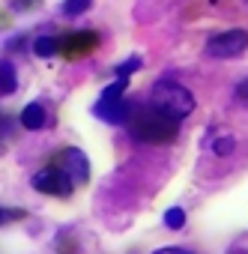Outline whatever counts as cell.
Listing matches in <instances>:
<instances>
[{
  "instance_id": "19",
  "label": "cell",
  "mask_w": 248,
  "mask_h": 254,
  "mask_svg": "<svg viewBox=\"0 0 248 254\" xmlns=\"http://www.w3.org/2000/svg\"><path fill=\"white\" fill-rule=\"evenodd\" d=\"M153 254H191V251H186V248H177V245H168V248H159V251H153Z\"/></svg>"
},
{
  "instance_id": "3",
  "label": "cell",
  "mask_w": 248,
  "mask_h": 254,
  "mask_svg": "<svg viewBox=\"0 0 248 254\" xmlns=\"http://www.w3.org/2000/svg\"><path fill=\"white\" fill-rule=\"evenodd\" d=\"M245 48H248V30L233 27V30L209 36V42L203 45V54L209 60H230V57H239Z\"/></svg>"
},
{
  "instance_id": "5",
  "label": "cell",
  "mask_w": 248,
  "mask_h": 254,
  "mask_svg": "<svg viewBox=\"0 0 248 254\" xmlns=\"http://www.w3.org/2000/svg\"><path fill=\"white\" fill-rule=\"evenodd\" d=\"M54 168H60L75 186H81V183H87V177H90V162H87V156L78 150V147H69V150H60L57 156H54V162H51Z\"/></svg>"
},
{
  "instance_id": "17",
  "label": "cell",
  "mask_w": 248,
  "mask_h": 254,
  "mask_svg": "<svg viewBox=\"0 0 248 254\" xmlns=\"http://www.w3.org/2000/svg\"><path fill=\"white\" fill-rule=\"evenodd\" d=\"M18 12H30V6H39V0H15L12 3Z\"/></svg>"
},
{
  "instance_id": "8",
  "label": "cell",
  "mask_w": 248,
  "mask_h": 254,
  "mask_svg": "<svg viewBox=\"0 0 248 254\" xmlns=\"http://www.w3.org/2000/svg\"><path fill=\"white\" fill-rule=\"evenodd\" d=\"M21 126H24V129H30V132L45 129V105L42 102H30L21 111Z\"/></svg>"
},
{
  "instance_id": "13",
  "label": "cell",
  "mask_w": 248,
  "mask_h": 254,
  "mask_svg": "<svg viewBox=\"0 0 248 254\" xmlns=\"http://www.w3.org/2000/svg\"><path fill=\"white\" fill-rule=\"evenodd\" d=\"M165 224H168L171 230H180V227L186 224V212H183L180 206H171V209L165 212Z\"/></svg>"
},
{
  "instance_id": "18",
  "label": "cell",
  "mask_w": 248,
  "mask_h": 254,
  "mask_svg": "<svg viewBox=\"0 0 248 254\" xmlns=\"http://www.w3.org/2000/svg\"><path fill=\"white\" fill-rule=\"evenodd\" d=\"M236 99H242V102H248V78L236 84Z\"/></svg>"
},
{
  "instance_id": "1",
  "label": "cell",
  "mask_w": 248,
  "mask_h": 254,
  "mask_svg": "<svg viewBox=\"0 0 248 254\" xmlns=\"http://www.w3.org/2000/svg\"><path fill=\"white\" fill-rule=\"evenodd\" d=\"M129 135L141 144H171L180 135V120H174V117H168V114H162L150 105V108L132 114Z\"/></svg>"
},
{
  "instance_id": "20",
  "label": "cell",
  "mask_w": 248,
  "mask_h": 254,
  "mask_svg": "<svg viewBox=\"0 0 248 254\" xmlns=\"http://www.w3.org/2000/svg\"><path fill=\"white\" fill-rule=\"evenodd\" d=\"M3 218H6V212H3V209H0V224H3Z\"/></svg>"
},
{
  "instance_id": "11",
  "label": "cell",
  "mask_w": 248,
  "mask_h": 254,
  "mask_svg": "<svg viewBox=\"0 0 248 254\" xmlns=\"http://www.w3.org/2000/svg\"><path fill=\"white\" fill-rule=\"evenodd\" d=\"M93 6V0H63V15H84Z\"/></svg>"
},
{
  "instance_id": "10",
  "label": "cell",
  "mask_w": 248,
  "mask_h": 254,
  "mask_svg": "<svg viewBox=\"0 0 248 254\" xmlns=\"http://www.w3.org/2000/svg\"><path fill=\"white\" fill-rule=\"evenodd\" d=\"M33 54H36V57H42V60H48V57L60 54V39H57V36H39V39L33 42Z\"/></svg>"
},
{
  "instance_id": "12",
  "label": "cell",
  "mask_w": 248,
  "mask_h": 254,
  "mask_svg": "<svg viewBox=\"0 0 248 254\" xmlns=\"http://www.w3.org/2000/svg\"><path fill=\"white\" fill-rule=\"evenodd\" d=\"M126 87H129V78H117L114 84H108L102 90V99H120L123 93H126Z\"/></svg>"
},
{
  "instance_id": "9",
  "label": "cell",
  "mask_w": 248,
  "mask_h": 254,
  "mask_svg": "<svg viewBox=\"0 0 248 254\" xmlns=\"http://www.w3.org/2000/svg\"><path fill=\"white\" fill-rule=\"evenodd\" d=\"M18 87V75H15V66L9 60H0V96H9L15 93Z\"/></svg>"
},
{
  "instance_id": "6",
  "label": "cell",
  "mask_w": 248,
  "mask_h": 254,
  "mask_svg": "<svg viewBox=\"0 0 248 254\" xmlns=\"http://www.w3.org/2000/svg\"><path fill=\"white\" fill-rule=\"evenodd\" d=\"M33 189L42 191V194H54V197H69L75 191V183L60 171V168H42L36 177H33Z\"/></svg>"
},
{
  "instance_id": "7",
  "label": "cell",
  "mask_w": 248,
  "mask_h": 254,
  "mask_svg": "<svg viewBox=\"0 0 248 254\" xmlns=\"http://www.w3.org/2000/svg\"><path fill=\"white\" fill-rule=\"evenodd\" d=\"M93 114L96 117H102L105 123H114V126H129V120H132V105L126 102V99H99L96 105H93Z\"/></svg>"
},
{
  "instance_id": "16",
  "label": "cell",
  "mask_w": 248,
  "mask_h": 254,
  "mask_svg": "<svg viewBox=\"0 0 248 254\" xmlns=\"http://www.w3.org/2000/svg\"><path fill=\"white\" fill-rule=\"evenodd\" d=\"M57 245H60V254H78V245H75V239H72V236H66V233L57 239Z\"/></svg>"
},
{
  "instance_id": "15",
  "label": "cell",
  "mask_w": 248,
  "mask_h": 254,
  "mask_svg": "<svg viewBox=\"0 0 248 254\" xmlns=\"http://www.w3.org/2000/svg\"><path fill=\"white\" fill-rule=\"evenodd\" d=\"M233 150H236V141H233V138H218V141L212 144V153H215V156H230Z\"/></svg>"
},
{
  "instance_id": "4",
  "label": "cell",
  "mask_w": 248,
  "mask_h": 254,
  "mask_svg": "<svg viewBox=\"0 0 248 254\" xmlns=\"http://www.w3.org/2000/svg\"><path fill=\"white\" fill-rule=\"evenodd\" d=\"M57 39H60V54L66 60H81V57H87L90 51L99 48V33L96 30H72V33H63Z\"/></svg>"
},
{
  "instance_id": "14",
  "label": "cell",
  "mask_w": 248,
  "mask_h": 254,
  "mask_svg": "<svg viewBox=\"0 0 248 254\" xmlns=\"http://www.w3.org/2000/svg\"><path fill=\"white\" fill-rule=\"evenodd\" d=\"M141 66H144V60H141V57H129L126 63H120V66H117V78H129V75H132V72H138Z\"/></svg>"
},
{
  "instance_id": "2",
  "label": "cell",
  "mask_w": 248,
  "mask_h": 254,
  "mask_svg": "<svg viewBox=\"0 0 248 254\" xmlns=\"http://www.w3.org/2000/svg\"><path fill=\"white\" fill-rule=\"evenodd\" d=\"M150 105H153L156 111L174 117V120H186V117L194 111V96H191V90L183 87L180 81L162 78V81H156V87H153V93H150Z\"/></svg>"
}]
</instances>
